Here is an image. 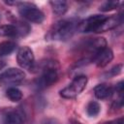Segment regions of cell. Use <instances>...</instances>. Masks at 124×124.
I'll return each mask as SVG.
<instances>
[{
	"label": "cell",
	"instance_id": "20",
	"mask_svg": "<svg viewBox=\"0 0 124 124\" xmlns=\"http://www.w3.org/2000/svg\"><path fill=\"white\" fill-rule=\"evenodd\" d=\"M122 67L123 65L122 64H117L115 66H113L110 70H108L107 73H105V76L107 78H111V77H115L117 75H119L122 71Z\"/></svg>",
	"mask_w": 124,
	"mask_h": 124
},
{
	"label": "cell",
	"instance_id": "13",
	"mask_svg": "<svg viewBox=\"0 0 124 124\" xmlns=\"http://www.w3.org/2000/svg\"><path fill=\"white\" fill-rule=\"evenodd\" d=\"M49 4H50V6L52 8V11L58 16L64 15L68 10V4H67L66 1H63V0L50 1Z\"/></svg>",
	"mask_w": 124,
	"mask_h": 124
},
{
	"label": "cell",
	"instance_id": "2",
	"mask_svg": "<svg viewBox=\"0 0 124 124\" xmlns=\"http://www.w3.org/2000/svg\"><path fill=\"white\" fill-rule=\"evenodd\" d=\"M77 23L72 19H62L54 23L49 31V38L55 41H67L75 33Z\"/></svg>",
	"mask_w": 124,
	"mask_h": 124
},
{
	"label": "cell",
	"instance_id": "7",
	"mask_svg": "<svg viewBox=\"0 0 124 124\" xmlns=\"http://www.w3.org/2000/svg\"><path fill=\"white\" fill-rule=\"evenodd\" d=\"M16 60H17V64L21 68L28 69L30 71L35 64L34 54H33L32 49L29 46H22L18 49L17 54H16Z\"/></svg>",
	"mask_w": 124,
	"mask_h": 124
},
{
	"label": "cell",
	"instance_id": "9",
	"mask_svg": "<svg viewBox=\"0 0 124 124\" xmlns=\"http://www.w3.org/2000/svg\"><path fill=\"white\" fill-rule=\"evenodd\" d=\"M113 59V52L109 47H105L102 50H100L94 57H93V61L95 62L96 66L99 68H103L105 66H107L109 62H111V60Z\"/></svg>",
	"mask_w": 124,
	"mask_h": 124
},
{
	"label": "cell",
	"instance_id": "19",
	"mask_svg": "<svg viewBox=\"0 0 124 124\" xmlns=\"http://www.w3.org/2000/svg\"><path fill=\"white\" fill-rule=\"evenodd\" d=\"M17 29V33H18V36H25L29 33L30 31V27L27 23L25 22H17L16 25H15Z\"/></svg>",
	"mask_w": 124,
	"mask_h": 124
},
{
	"label": "cell",
	"instance_id": "6",
	"mask_svg": "<svg viewBox=\"0 0 124 124\" xmlns=\"http://www.w3.org/2000/svg\"><path fill=\"white\" fill-rule=\"evenodd\" d=\"M107 18L106 16L103 15H94L91 16L87 18H85L84 20L80 21L78 23V25L77 26L78 30L79 32H83V33H87V32H95L97 30V28L100 26V24Z\"/></svg>",
	"mask_w": 124,
	"mask_h": 124
},
{
	"label": "cell",
	"instance_id": "11",
	"mask_svg": "<svg viewBox=\"0 0 124 124\" xmlns=\"http://www.w3.org/2000/svg\"><path fill=\"white\" fill-rule=\"evenodd\" d=\"M4 124H24V115L18 109L8 111L4 116Z\"/></svg>",
	"mask_w": 124,
	"mask_h": 124
},
{
	"label": "cell",
	"instance_id": "10",
	"mask_svg": "<svg viewBox=\"0 0 124 124\" xmlns=\"http://www.w3.org/2000/svg\"><path fill=\"white\" fill-rule=\"evenodd\" d=\"M121 22H122V16H120V15H114L112 16L107 17L100 24V26L97 28L95 33H101V32H106V31L111 30V29L115 28L116 26H118Z\"/></svg>",
	"mask_w": 124,
	"mask_h": 124
},
{
	"label": "cell",
	"instance_id": "15",
	"mask_svg": "<svg viewBox=\"0 0 124 124\" xmlns=\"http://www.w3.org/2000/svg\"><path fill=\"white\" fill-rule=\"evenodd\" d=\"M16 43L12 41H4L0 43V57L11 54L16 49Z\"/></svg>",
	"mask_w": 124,
	"mask_h": 124
},
{
	"label": "cell",
	"instance_id": "4",
	"mask_svg": "<svg viewBox=\"0 0 124 124\" xmlns=\"http://www.w3.org/2000/svg\"><path fill=\"white\" fill-rule=\"evenodd\" d=\"M86 84H87L86 76L83 75L78 76L72 80V82L68 86H66L60 91V96L65 99H74L83 91Z\"/></svg>",
	"mask_w": 124,
	"mask_h": 124
},
{
	"label": "cell",
	"instance_id": "22",
	"mask_svg": "<svg viewBox=\"0 0 124 124\" xmlns=\"http://www.w3.org/2000/svg\"><path fill=\"white\" fill-rule=\"evenodd\" d=\"M5 66H6V63H5L4 61H1V60H0V70H2Z\"/></svg>",
	"mask_w": 124,
	"mask_h": 124
},
{
	"label": "cell",
	"instance_id": "12",
	"mask_svg": "<svg viewBox=\"0 0 124 124\" xmlns=\"http://www.w3.org/2000/svg\"><path fill=\"white\" fill-rule=\"evenodd\" d=\"M112 93H113L112 87L108 85V84H105V83L98 84L94 88V94L100 100H104V99L108 98Z\"/></svg>",
	"mask_w": 124,
	"mask_h": 124
},
{
	"label": "cell",
	"instance_id": "1",
	"mask_svg": "<svg viewBox=\"0 0 124 124\" xmlns=\"http://www.w3.org/2000/svg\"><path fill=\"white\" fill-rule=\"evenodd\" d=\"M31 70H38L41 75L36 80V85L40 89L49 87L58 80L59 78V64L54 60L42 61L39 65L33 66Z\"/></svg>",
	"mask_w": 124,
	"mask_h": 124
},
{
	"label": "cell",
	"instance_id": "21",
	"mask_svg": "<svg viewBox=\"0 0 124 124\" xmlns=\"http://www.w3.org/2000/svg\"><path fill=\"white\" fill-rule=\"evenodd\" d=\"M104 124H124L123 123V118L120 117V118H117L115 120H111V121H108V122H106Z\"/></svg>",
	"mask_w": 124,
	"mask_h": 124
},
{
	"label": "cell",
	"instance_id": "5",
	"mask_svg": "<svg viewBox=\"0 0 124 124\" xmlns=\"http://www.w3.org/2000/svg\"><path fill=\"white\" fill-rule=\"evenodd\" d=\"M25 78V73L17 68H9L0 74V86L15 85Z\"/></svg>",
	"mask_w": 124,
	"mask_h": 124
},
{
	"label": "cell",
	"instance_id": "16",
	"mask_svg": "<svg viewBox=\"0 0 124 124\" xmlns=\"http://www.w3.org/2000/svg\"><path fill=\"white\" fill-rule=\"evenodd\" d=\"M6 96L12 102H19L22 99V92L16 87H10L6 91Z\"/></svg>",
	"mask_w": 124,
	"mask_h": 124
},
{
	"label": "cell",
	"instance_id": "8",
	"mask_svg": "<svg viewBox=\"0 0 124 124\" xmlns=\"http://www.w3.org/2000/svg\"><path fill=\"white\" fill-rule=\"evenodd\" d=\"M82 46L86 52L93 55L94 57L100 50L107 47V42L104 38H95V39H91L85 42Z\"/></svg>",
	"mask_w": 124,
	"mask_h": 124
},
{
	"label": "cell",
	"instance_id": "3",
	"mask_svg": "<svg viewBox=\"0 0 124 124\" xmlns=\"http://www.w3.org/2000/svg\"><path fill=\"white\" fill-rule=\"evenodd\" d=\"M18 13L22 17L34 23L40 24L45 20V14L32 3L19 2Z\"/></svg>",
	"mask_w": 124,
	"mask_h": 124
},
{
	"label": "cell",
	"instance_id": "14",
	"mask_svg": "<svg viewBox=\"0 0 124 124\" xmlns=\"http://www.w3.org/2000/svg\"><path fill=\"white\" fill-rule=\"evenodd\" d=\"M18 36L17 29L14 24L0 25V37H16Z\"/></svg>",
	"mask_w": 124,
	"mask_h": 124
},
{
	"label": "cell",
	"instance_id": "17",
	"mask_svg": "<svg viewBox=\"0 0 124 124\" xmlns=\"http://www.w3.org/2000/svg\"><path fill=\"white\" fill-rule=\"evenodd\" d=\"M100 110H101V107H100V105H99L97 102H95V101L89 102V104H88L87 107H86V112H87V114H88L89 116H91V117L97 116V115L99 114Z\"/></svg>",
	"mask_w": 124,
	"mask_h": 124
},
{
	"label": "cell",
	"instance_id": "18",
	"mask_svg": "<svg viewBox=\"0 0 124 124\" xmlns=\"http://www.w3.org/2000/svg\"><path fill=\"white\" fill-rule=\"evenodd\" d=\"M119 5V2L118 1H107L105 3H103L101 6H100V11L102 12H108V11H111V10H114L118 7Z\"/></svg>",
	"mask_w": 124,
	"mask_h": 124
}]
</instances>
